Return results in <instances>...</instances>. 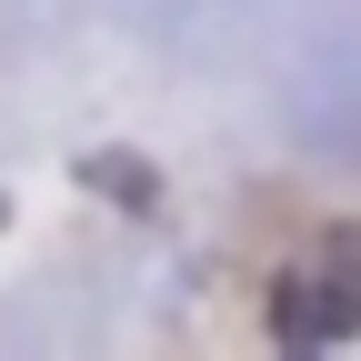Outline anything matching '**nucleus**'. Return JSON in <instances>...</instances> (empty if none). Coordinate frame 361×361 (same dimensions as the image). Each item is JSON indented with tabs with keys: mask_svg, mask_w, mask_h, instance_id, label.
<instances>
[{
	"mask_svg": "<svg viewBox=\"0 0 361 361\" xmlns=\"http://www.w3.org/2000/svg\"><path fill=\"white\" fill-rule=\"evenodd\" d=\"M361 331V231H331L281 261V281H271V341L291 351H331Z\"/></svg>",
	"mask_w": 361,
	"mask_h": 361,
	"instance_id": "f257e3e1",
	"label": "nucleus"
}]
</instances>
